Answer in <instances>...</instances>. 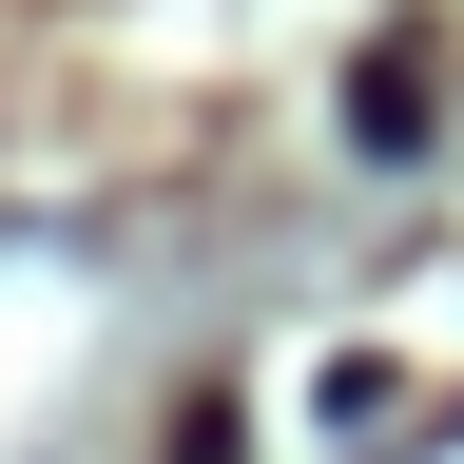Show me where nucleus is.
Wrapping results in <instances>:
<instances>
[{"mask_svg": "<svg viewBox=\"0 0 464 464\" xmlns=\"http://www.w3.org/2000/svg\"><path fill=\"white\" fill-rule=\"evenodd\" d=\"M348 136H368V155H426V58H406V39L348 78Z\"/></svg>", "mask_w": 464, "mask_h": 464, "instance_id": "f257e3e1", "label": "nucleus"}]
</instances>
